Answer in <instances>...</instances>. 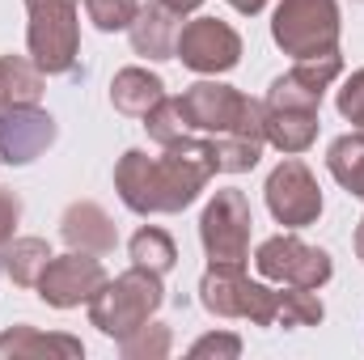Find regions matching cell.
I'll use <instances>...</instances> for the list:
<instances>
[{"instance_id": "obj_1", "label": "cell", "mask_w": 364, "mask_h": 360, "mask_svg": "<svg viewBox=\"0 0 364 360\" xmlns=\"http://www.w3.org/2000/svg\"><path fill=\"white\" fill-rule=\"evenodd\" d=\"M208 174H212V166L203 157V144L178 140V144H170L166 157L123 153L114 182L132 212H178L203 191Z\"/></svg>"}, {"instance_id": "obj_2", "label": "cell", "mask_w": 364, "mask_h": 360, "mask_svg": "<svg viewBox=\"0 0 364 360\" xmlns=\"http://www.w3.org/2000/svg\"><path fill=\"white\" fill-rule=\"evenodd\" d=\"M272 34L296 60L326 55L335 51V38H339V9L335 0H284L275 9Z\"/></svg>"}, {"instance_id": "obj_3", "label": "cell", "mask_w": 364, "mask_h": 360, "mask_svg": "<svg viewBox=\"0 0 364 360\" xmlns=\"http://www.w3.org/2000/svg\"><path fill=\"white\" fill-rule=\"evenodd\" d=\"M161 305V280L157 271H127L119 275L106 292H97L93 301V327H102L106 335H127L136 327H144V318Z\"/></svg>"}, {"instance_id": "obj_4", "label": "cell", "mask_w": 364, "mask_h": 360, "mask_svg": "<svg viewBox=\"0 0 364 360\" xmlns=\"http://www.w3.org/2000/svg\"><path fill=\"white\" fill-rule=\"evenodd\" d=\"M30 4V51L38 73H68L77 60V4L73 0H26Z\"/></svg>"}, {"instance_id": "obj_5", "label": "cell", "mask_w": 364, "mask_h": 360, "mask_svg": "<svg viewBox=\"0 0 364 360\" xmlns=\"http://www.w3.org/2000/svg\"><path fill=\"white\" fill-rule=\"evenodd\" d=\"M203 305L225 318H255V322L279 318V292L250 284L237 263H212V271L203 275Z\"/></svg>"}, {"instance_id": "obj_6", "label": "cell", "mask_w": 364, "mask_h": 360, "mask_svg": "<svg viewBox=\"0 0 364 360\" xmlns=\"http://www.w3.org/2000/svg\"><path fill=\"white\" fill-rule=\"evenodd\" d=\"M199 233H203L212 263H237L242 268L246 246H250V208H246L242 191H216V199L203 212Z\"/></svg>"}, {"instance_id": "obj_7", "label": "cell", "mask_w": 364, "mask_h": 360, "mask_svg": "<svg viewBox=\"0 0 364 360\" xmlns=\"http://www.w3.org/2000/svg\"><path fill=\"white\" fill-rule=\"evenodd\" d=\"M174 55L186 68H195V73H229L237 64V55H242V38L225 21L199 17V21H191V26L178 30Z\"/></svg>"}, {"instance_id": "obj_8", "label": "cell", "mask_w": 364, "mask_h": 360, "mask_svg": "<svg viewBox=\"0 0 364 360\" xmlns=\"http://www.w3.org/2000/svg\"><path fill=\"white\" fill-rule=\"evenodd\" d=\"M255 263H259V271L267 280H284L292 288H318V284L331 280L326 250H314L301 238H272V242H263Z\"/></svg>"}, {"instance_id": "obj_9", "label": "cell", "mask_w": 364, "mask_h": 360, "mask_svg": "<svg viewBox=\"0 0 364 360\" xmlns=\"http://www.w3.org/2000/svg\"><path fill=\"white\" fill-rule=\"evenodd\" d=\"M267 208H272V216L279 225H292V229L318 221V212H322V191H318L314 174H309L296 157L284 162L272 179H267Z\"/></svg>"}, {"instance_id": "obj_10", "label": "cell", "mask_w": 364, "mask_h": 360, "mask_svg": "<svg viewBox=\"0 0 364 360\" xmlns=\"http://www.w3.org/2000/svg\"><path fill=\"white\" fill-rule=\"evenodd\" d=\"M339 68H343V60H339L335 51L301 60L288 77H279L272 85L267 110H318L322 93H326V85H331L335 77H339Z\"/></svg>"}, {"instance_id": "obj_11", "label": "cell", "mask_w": 364, "mask_h": 360, "mask_svg": "<svg viewBox=\"0 0 364 360\" xmlns=\"http://www.w3.org/2000/svg\"><path fill=\"white\" fill-rule=\"evenodd\" d=\"M106 288V271L97 268V259H90L85 250L81 255H64V259H51L43 275H38V292L43 301L68 309V305H81L90 301L93 292Z\"/></svg>"}, {"instance_id": "obj_12", "label": "cell", "mask_w": 364, "mask_h": 360, "mask_svg": "<svg viewBox=\"0 0 364 360\" xmlns=\"http://www.w3.org/2000/svg\"><path fill=\"white\" fill-rule=\"evenodd\" d=\"M51 140H55V123H51V115L34 110V102L4 106V110H0V157H4V162L26 166V162H34Z\"/></svg>"}, {"instance_id": "obj_13", "label": "cell", "mask_w": 364, "mask_h": 360, "mask_svg": "<svg viewBox=\"0 0 364 360\" xmlns=\"http://www.w3.org/2000/svg\"><path fill=\"white\" fill-rule=\"evenodd\" d=\"M178 13H170L161 0L157 4H140L136 21H132V47L136 55H149V60H170L174 55V43H178Z\"/></svg>"}, {"instance_id": "obj_14", "label": "cell", "mask_w": 364, "mask_h": 360, "mask_svg": "<svg viewBox=\"0 0 364 360\" xmlns=\"http://www.w3.org/2000/svg\"><path fill=\"white\" fill-rule=\"evenodd\" d=\"M64 238L81 246L85 255H106L114 246V225L97 203H73L64 216Z\"/></svg>"}, {"instance_id": "obj_15", "label": "cell", "mask_w": 364, "mask_h": 360, "mask_svg": "<svg viewBox=\"0 0 364 360\" xmlns=\"http://www.w3.org/2000/svg\"><path fill=\"white\" fill-rule=\"evenodd\" d=\"M166 97V85L161 77L144 73V68H123L110 85V102L123 110V115H149L157 102Z\"/></svg>"}, {"instance_id": "obj_16", "label": "cell", "mask_w": 364, "mask_h": 360, "mask_svg": "<svg viewBox=\"0 0 364 360\" xmlns=\"http://www.w3.org/2000/svg\"><path fill=\"white\" fill-rule=\"evenodd\" d=\"M263 132L284 153H301L318 136V110H263Z\"/></svg>"}, {"instance_id": "obj_17", "label": "cell", "mask_w": 364, "mask_h": 360, "mask_svg": "<svg viewBox=\"0 0 364 360\" xmlns=\"http://www.w3.org/2000/svg\"><path fill=\"white\" fill-rule=\"evenodd\" d=\"M38 93H43L38 68H30L26 60H13V55L0 60V110L21 106V102H38Z\"/></svg>"}, {"instance_id": "obj_18", "label": "cell", "mask_w": 364, "mask_h": 360, "mask_svg": "<svg viewBox=\"0 0 364 360\" xmlns=\"http://www.w3.org/2000/svg\"><path fill=\"white\" fill-rule=\"evenodd\" d=\"M47 263H51V250H47V242H38V238H21V242L4 246V271H9L17 284H38V275H43Z\"/></svg>"}, {"instance_id": "obj_19", "label": "cell", "mask_w": 364, "mask_h": 360, "mask_svg": "<svg viewBox=\"0 0 364 360\" xmlns=\"http://www.w3.org/2000/svg\"><path fill=\"white\" fill-rule=\"evenodd\" d=\"M331 174L352 195L364 199V132L360 136H343V140L331 144Z\"/></svg>"}, {"instance_id": "obj_20", "label": "cell", "mask_w": 364, "mask_h": 360, "mask_svg": "<svg viewBox=\"0 0 364 360\" xmlns=\"http://www.w3.org/2000/svg\"><path fill=\"white\" fill-rule=\"evenodd\" d=\"M132 259H136V268H144V271H170L174 268V242H170V233L166 229H140L136 238H132Z\"/></svg>"}, {"instance_id": "obj_21", "label": "cell", "mask_w": 364, "mask_h": 360, "mask_svg": "<svg viewBox=\"0 0 364 360\" xmlns=\"http://www.w3.org/2000/svg\"><path fill=\"white\" fill-rule=\"evenodd\" d=\"M85 13L97 30H127L140 13V0H85Z\"/></svg>"}, {"instance_id": "obj_22", "label": "cell", "mask_w": 364, "mask_h": 360, "mask_svg": "<svg viewBox=\"0 0 364 360\" xmlns=\"http://www.w3.org/2000/svg\"><path fill=\"white\" fill-rule=\"evenodd\" d=\"M279 322H284V327H309V322H322V301H318L309 288L279 292Z\"/></svg>"}, {"instance_id": "obj_23", "label": "cell", "mask_w": 364, "mask_h": 360, "mask_svg": "<svg viewBox=\"0 0 364 360\" xmlns=\"http://www.w3.org/2000/svg\"><path fill=\"white\" fill-rule=\"evenodd\" d=\"M339 115L364 127V68L360 73H352V81L339 90Z\"/></svg>"}, {"instance_id": "obj_24", "label": "cell", "mask_w": 364, "mask_h": 360, "mask_svg": "<svg viewBox=\"0 0 364 360\" xmlns=\"http://www.w3.org/2000/svg\"><path fill=\"white\" fill-rule=\"evenodd\" d=\"M17 216H21V203H17V195L0 191V246L13 238V225H17Z\"/></svg>"}, {"instance_id": "obj_25", "label": "cell", "mask_w": 364, "mask_h": 360, "mask_svg": "<svg viewBox=\"0 0 364 360\" xmlns=\"http://www.w3.org/2000/svg\"><path fill=\"white\" fill-rule=\"evenodd\" d=\"M229 352V356H237V339H203V344H195V356H203V352Z\"/></svg>"}, {"instance_id": "obj_26", "label": "cell", "mask_w": 364, "mask_h": 360, "mask_svg": "<svg viewBox=\"0 0 364 360\" xmlns=\"http://www.w3.org/2000/svg\"><path fill=\"white\" fill-rule=\"evenodd\" d=\"M161 4H166V9H170V13H191V9H199V4H203V0H161Z\"/></svg>"}, {"instance_id": "obj_27", "label": "cell", "mask_w": 364, "mask_h": 360, "mask_svg": "<svg viewBox=\"0 0 364 360\" xmlns=\"http://www.w3.org/2000/svg\"><path fill=\"white\" fill-rule=\"evenodd\" d=\"M229 4H233L237 13H259V9H263L267 0H229Z\"/></svg>"}, {"instance_id": "obj_28", "label": "cell", "mask_w": 364, "mask_h": 360, "mask_svg": "<svg viewBox=\"0 0 364 360\" xmlns=\"http://www.w3.org/2000/svg\"><path fill=\"white\" fill-rule=\"evenodd\" d=\"M356 250H360V259H364V221H360V229H356Z\"/></svg>"}]
</instances>
